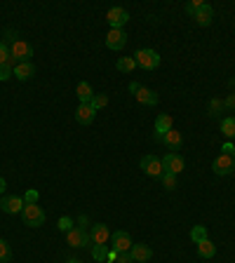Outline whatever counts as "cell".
<instances>
[{"instance_id":"cell-1","label":"cell","mask_w":235,"mask_h":263,"mask_svg":"<svg viewBox=\"0 0 235 263\" xmlns=\"http://www.w3.org/2000/svg\"><path fill=\"white\" fill-rule=\"evenodd\" d=\"M22 216H24V224L31 226V228H40V226L45 224V212H42V207H40L38 202L36 204H24Z\"/></svg>"},{"instance_id":"cell-2","label":"cell","mask_w":235,"mask_h":263,"mask_svg":"<svg viewBox=\"0 0 235 263\" xmlns=\"http://www.w3.org/2000/svg\"><path fill=\"white\" fill-rule=\"evenodd\" d=\"M10 54H12V59H14L16 64L31 62V56H33V47L28 45L26 40L14 38V40H12V45H10Z\"/></svg>"},{"instance_id":"cell-3","label":"cell","mask_w":235,"mask_h":263,"mask_svg":"<svg viewBox=\"0 0 235 263\" xmlns=\"http://www.w3.org/2000/svg\"><path fill=\"white\" fill-rule=\"evenodd\" d=\"M134 62L144 70H156L158 66H160V54H158L156 50H139V52L134 54Z\"/></svg>"},{"instance_id":"cell-4","label":"cell","mask_w":235,"mask_h":263,"mask_svg":"<svg viewBox=\"0 0 235 263\" xmlns=\"http://www.w3.org/2000/svg\"><path fill=\"white\" fill-rule=\"evenodd\" d=\"M212 170H214V174H219V176H230V174L235 172V158L233 155H228V153L216 155Z\"/></svg>"},{"instance_id":"cell-5","label":"cell","mask_w":235,"mask_h":263,"mask_svg":"<svg viewBox=\"0 0 235 263\" xmlns=\"http://www.w3.org/2000/svg\"><path fill=\"white\" fill-rule=\"evenodd\" d=\"M141 170L146 172L148 176H153V178H160L164 174L162 160H158L156 155H144V158H141Z\"/></svg>"},{"instance_id":"cell-6","label":"cell","mask_w":235,"mask_h":263,"mask_svg":"<svg viewBox=\"0 0 235 263\" xmlns=\"http://www.w3.org/2000/svg\"><path fill=\"white\" fill-rule=\"evenodd\" d=\"M66 242H68L70 247H76V249H82V247H87V244H92V240H90V232H85L80 226H76L73 230H68L66 232Z\"/></svg>"},{"instance_id":"cell-7","label":"cell","mask_w":235,"mask_h":263,"mask_svg":"<svg viewBox=\"0 0 235 263\" xmlns=\"http://www.w3.org/2000/svg\"><path fill=\"white\" fill-rule=\"evenodd\" d=\"M110 242H113V244H110V249H113V252H118V254H122V252H130V249H132V238H130V232H125V230H118V232H113V235H110Z\"/></svg>"},{"instance_id":"cell-8","label":"cell","mask_w":235,"mask_h":263,"mask_svg":"<svg viewBox=\"0 0 235 263\" xmlns=\"http://www.w3.org/2000/svg\"><path fill=\"white\" fill-rule=\"evenodd\" d=\"M106 22L110 24V28L122 31V26L130 22V14H127V10H122V8H110L108 12H106Z\"/></svg>"},{"instance_id":"cell-9","label":"cell","mask_w":235,"mask_h":263,"mask_svg":"<svg viewBox=\"0 0 235 263\" xmlns=\"http://www.w3.org/2000/svg\"><path fill=\"white\" fill-rule=\"evenodd\" d=\"M24 198L19 195H2V200H0V209L5 212V214H19L24 209Z\"/></svg>"},{"instance_id":"cell-10","label":"cell","mask_w":235,"mask_h":263,"mask_svg":"<svg viewBox=\"0 0 235 263\" xmlns=\"http://www.w3.org/2000/svg\"><path fill=\"white\" fill-rule=\"evenodd\" d=\"M162 167H164V172H170V174H181L184 167H186V162H184V158H181L179 153H167L162 158Z\"/></svg>"},{"instance_id":"cell-11","label":"cell","mask_w":235,"mask_h":263,"mask_svg":"<svg viewBox=\"0 0 235 263\" xmlns=\"http://www.w3.org/2000/svg\"><path fill=\"white\" fill-rule=\"evenodd\" d=\"M127 45V33L125 31H118V28H110L108 36H106V47L118 52V50H122Z\"/></svg>"},{"instance_id":"cell-12","label":"cell","mask_w":235,"mask_h":263,"mask_svg":"<svg viewBox=\"0 0 235 263\" xmlns=\"http://www.w3.org/2000/svg\"><path fill=\"white\" fill-rule=\"evenodd\" d=\"M90 240H92V244H106V242L110 240L108 226L94 224V226H92V230H90Z\"/></svg>"},{"instance_id":"cell-13","label":"cell","mask_w":235,"mask_h":263,"mask_svg":"<svg viewBox=\"0 0 235 263\" xmlns=\"http://www.w3.org/2000/svg\"><path fill=\"white\" fill-rule=\"evenodd\" d=\"M170 130H174V122H172V116H167V113H162V116H158V120H156V136L158 141H162L164 139V134Z\"/></svg>"},{"instance_id":"cell-14","label":"cell","mask_w":235,"mask_h":263,"mask_svg":"<svg viewBox=\"0 0 235 263\" xmlns=\"http://www.w3.org/2000/svg\"><path fill=\"white\" fill-rule=\"evenodd\" d=\"M130 256L134 258V263H146V261H150L153 252H150L148 244H132V249H130Z\"/></svg>"},{"instance_id":"cell-15","label":"cell","mask_w":235,"mask_h":263,"mask_svg":"<svg viewBox=\"0 0 235 263\" xmlns=\"http://www.w3.org/2000/svg\"><path fill=\"white\" fill-rule=\"evenodd\" d=\"M94 116H96V110H94L90 104H80L78 110H76V120H78L80 124H92Z\"/></svg>"},{"instance_id":"cell-16","label":"cell","mask_w":235,"mask_h":263,"mask_svg":"<svg viewBox=\"0 0 235 263\" xmlns=\"http://www.w3.org/2000/svg\"><path fill=\"white\" fill-rule=\"evenodd\" d=\"M36 76V66H33L31 62H24V64H16L14 66V78L16 80H31V78Z\"/></svg>"},{"instance_id":"cell-17","label":"cell","mask_w":235,"mask_h":263,"mask_svg":"<svg viewBox=\"0 0 235 263\" xmlns=\"http://www.w3.org/2000/svg\"><path fill=\"white\" fill-rule=\"evenodd\" d=\"M193 19H196L200 26H210L212 19H214V10H212V5H207V2H204L202 8H200L196 14H193Z\"/></svg>"},{"instance_id":"cell-18","label":"cell","mask_w":235,"mask_h":263,"mask_svg":"<svg viewBox=\"0 0 235 263\" xmlns=\"http://www.w3.org/2000/svg\"><path fill=\"white\" fill-rule=\"evenodd\" d=\"M162 144H164L167 148H170V150H179V148H181V144H184V136H181V132L170 130L167 134H164Z\"/></svg>"},{"instance_id":"cell-19","label":"cell","mask_w":235,"mask_h":263,"mask_svg":"<svg viewBox=\"0 0 235 263\" xmlns=\"http://www.w3.org/2000/svg\"><path fill=\"white\" fill-rule=\"evenodd\" d=\"M134 96H136V101L144 104V106H156V104H158V94L150 92V90H146V87H139Z\"/></svg>"},{"instance_id":"cell-20","label":"cell","mask_w":235,"mask_h":263,"mask_svg":"<svg viewBox=\"0 0 235 263\" xmlns=\"http://www.w3.org/2000/svg\"><path fill=\"white\" fill-rule=\"evenodd\" d=\"M76 94H78L80 104H90V101L94 99V90L90 82H78V87H76Z\"/></svg>"},{"instance_id":"cell-21","label":"cell","mask_w":235,"mask_h":263,"mask_svg":"<svg viewBox=\"0 0 235 263\" xmlns=\"http://www.w3.org/2000/svg\"><path fill=\"white\" fill-rule=\"evenodd\" d=\"M198 254L202 256V258H212V256L216 254V247H214V242L207 238V240L198 242Z\"/></svg>"},{"instance_id":"cell-22","label":"cell","mask_w":235,"mask_h":263,"mask_svg":"<svg viewBox=\"0 0 235 263\" xmlns=\"http://www.w3.org/2000/svg\"><path fill=\"white\" fill-rule=\"evenodd\" d=\"M116 66L120 73H132V70L136 68V62H134V56H120Z\"/></svg>"},{"instance_id":"cell-23","label":"cell","mask_w":235,"mask_h":263,"mask_svg":"<svg viewBox=\"0 0 235 263\" xmlns=\"http://www.w3.org/2000/svg\"><path fill=\"white\" fill-rule=\"evenodd\" d=\"M92 258L94 261L104 263L106 258H108V249H106V244H92Z\"/></svg>"},{"instance_id":"cell-24","label":"cell","mask_w":235,"mask_h":263,"mask_svg":"<svg viewBox=\"0 0 235 263\" xmlns=\"http://www.w3.org/2000/svg\"><path fill=\"white\" fill-rule=\"evenodd\" d=\"M221 132L226 134L228 139H235V118H224L221 120Z\"/></svg>"},{"instance_id":"cell-25","label":"cell","mask_w":235,"mask_h":263,"mask_svg":"<svg viewBox=\"0 0 235 263\" xmlns=\"http://www.w3.org/2000/svg\"><path fill=\"white\" fill-rule=\"evenodd\" d=\"M190 240L196 242V244L207 240V228H204V226H193V228H190Z\"/></svg>"},{"instance_id":"cell-26","label":"cell","mask_w":235,"mask_h":263,"mask_svg":"<svg viewBox=\"0 0 235 263\" xmlns=\"http://www.w3.org/2000/svg\"><path fill=\"white\" fill-rule=\"evenodd\" d=\"M160 181H162V188H164V190H174V188H176V174H170V172H164L162 176H160Z\"/></svg>"},{"instance_id":"cell-27","label":"cell","mask_w":235,"mask_h":263,"mask_svg":"<svg viewBox=\"0 0 235 263\" xmlns=\"http://www.w3.org/2000/svg\"><path fill=\"white\" fill-rule=\"evenodd\" d=\"M90 106H92L94 110L104 108V106H108V94H94V99L90 101Z\"/></svg>"},{"instance_id":"cell-28","label":"cell","mask_w":235,"mask_h":263,"mask_svg":"<svg viewBox=\"0 0 235 263\" xmlns=\"http://www.w3.org/2000/svg\"><path fill=\"white\" fill-rule=\"evenodd\" d=\"M12 76H14V66H12V64H2V66H0V82L10 80Z\"/></svg>"},{"instance_id":"cell-29","label":"cell","mask_w":235,"mask_h":263,"mask_svg":"<svg viewBox=\"0 0 235 263\" xmlns=\"http://www.w3.org/2000/svg\"><path fill=\"white\" fill-rule=\"evenodd\" d=\"M12 258V249L5 240H0V261H10Z\"/></svg>"},{"instance_id":"cell-30","label":"cell","mask_w":235,"mask_h":263,"mask_svg":"<svg viewBox=\"0 0 235 263\" xmlns=\"http://www.w3.org/2000/svg\"><path fill=\"white\" fill-rule=\"evenodd\" d=\"M56 228L62 232H68V230H73L76 226H73V221H70L68 216H64V218H59V224H56Z\"/></svg>"},{"instance_id":"cell-31","label":"cell","mask_w":235,"mask_h":263,"mask_svg":"<svg viewBox=\"0 0 235 263\" xmlns=\"http://www.w3.org/2000/svg\"><path fill=\"white\" fill-rule=\"evenodd\" d=\"M10 59H12V54H10V47L5 45V42H0V66H2V64H8Z\"/></svg>"},{"instance_id":"cell-32","label":"cell","mask_w":235,"mask_h":263,"mask_svg":"<svg viewBox=\"0 0 235 263\" xmlns=\"http://www.w3.org/2000/svg\"><path fill=\"white\" fill-rule=\"evenodd\" d=\"M202 5H204L202 0H190V2L186 5V12H188V14H196V12L202 8Z\"/></svg>"},{"instance_id":"cell-33","label":"cell","mask_w":235,"mask_h":263,"mask_svg":"<svg viewBox=\"0 0 235 263\" xmlns=\"http://www.w3.org/2000/svg\"><path fill=\"white\" fill-rule=\"evenodd\" d=\"M24 202H26V204H36V202H38V190H26Z\"/></svg>"},{"instance_id":"cell-34","label":"cell","mask_w":235,"mask_h":263,"mask_svg":"<svg viewBox=\"0 0 235 263\" xmlns=\"http://www.w3.org/2000/svg\"><path fill=\"white\" fill-rule=\"evenodd\" d=\"M116 263H134V258L130 256V252H122V254H118Z\"/></svg>"},{"instance_id":"cell-35","label":"cell","mask_w":235,"mask_h":263,"mask_svg":"<svg viewBox=\"0 0 235 263\" xmlns=\"http://www.w3.org/2000/svg\"><path fill=\"white\" fill-rule=\"evenodd\" d=\"M221 110V101H210V113L212 116H216Z\"/></svg>"},{"instance_id":"cell-36","label":"cell","mask_w":235,"mask_h":263,"mask_svg":"<svg viewBox=\"0 0 235 263\" xmlns=\"http://www.w3.org/2000/svg\"><path fill=\"white\" fill-rule=\"evenodd\" d=\"M233 146H235V144H230V141H228V144H224V146H221V150L230 155V153H233Z\"/></svg>"},{"instance_id":"cell-37","label":"cell","mask_w":235,"mask_h":263,"mask_svg":"<svg viewBox=\"0 0 235 263\" xmlns=\"http://www.w3.org/2000/svg\"><path fill=\"white\" fill-rule=\"evenodd\" d=\"M139 82H130V92H132V94H136V90H139Z\"/></svg>"},{"instance_id":"cell-38","label":"cell","mask_w":235,"mask_h":263,"mask_svg":"<svg viewBox=\"0 0 235 263\" xmlns=\"http://www.w3.org/2000/svg\"><path fill=\"white\" fill-rule=\"evenodd\" d=\"M5 188H8V184H5V178H0V195L5 193Z\"/></svg>"},{"instance_id":"cell-39","label":"cell","mask_w":235,"mask_h":263,"mask_svg":"<svg viewBox=\"0 0 235 263\" xmlns=\"http://www.w3.org/2000/svg\"><path fill=\"white\" fill-rule=\"evenodd\" d=\"M226 106H233V108H235V96H228V101H226Z\"/></svg>"},{"instance_id":"cell-40","label":"cell","mask_w":235,"mask_h":263,"mask_svg":"<svg viewBox=\"0 0 235 263\" xmlns=\"http://www.w3.org/2000/svg\"><path fill=\"white\" fill-rule=\"evenodd\" d=\"M66 263H82V261H78V258H68Z\"/></svg>"},{"instance_id":"cell-41","label":"cell","mask_w":235,"mask_h":263,"mask_svg":"<svg viewBox=\"0 0 235 263\" xmlns=\"http://www.w3.org/2000/svg\"><path fill=\"white\" fill-rule=\"evenodd\" d=\"M230 155H233V158H235V146H233V153H230Z\"/></svg>"},{"instance_id":"cell-42","label":"cell","mask_w":235,"mask_h":263,"mask_svg":"<svg viewBox=\"0 0 235 263\" xmlns=\"http://www.w3.org/2000/svg\"><path fill=\"white\" fill-rule=\"evenodd\" d=\"M106 263H113V261H106Z\"/></svg>"}]
</instances>
